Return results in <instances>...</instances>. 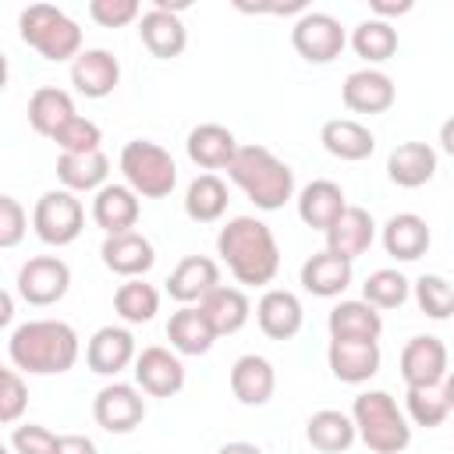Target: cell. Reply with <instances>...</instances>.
<instances>
[{
  "mask_svg": "<svg viewBox=\"0 0 454 454\" xmlns=\"http://www.w3.org/2000/svg\"><path fill=\"white\" fill-rule=\"evenodd\" d=\"M255 323H259V330L270 340H291L301 330V323H305V309H301V301H298L294 291L270 287L255 301Z\"/></svg>",
  "mask_w": 454,
  "mask_h": 454,
  "instance_id": "ffe728a7",
  "label": "cell"
},
{
  "mask_svg": "<svg viewBox=\"0 0 454 454\" xmlns=\"http://www.w3.org/2000/svg\"><path fill=\"white\" fill-rule=\"evenodd\" d=\"M99 255H103V266L124 280H135V277H145L156 262V248L145 234L138 231H124V234H106L103 245H99Z\"/></svg>",
  "mask_w": 454,
  "mask_h": 454,
  "instance_id": "4fadbf2b",
  "label": "cell"
},
{
  "mask_svg": "<svg viewBox=\"0 0 454 454\" xmlns=\"http://www.w3.org/2000/svg\"><path fill=\"white\" fill-rule=\"evenodd\" d=\"M227 177L255 202V209L273 213L294 199V170L277 160L266 145H238L234 160L227 163Z\"/></svg>",
  "mask_w": 454,
  "mask_h": 454,
  "instance_id": "3957f363",
  "label": "cell"
},
{
  "mask_svg": "<svg viewBox=\"0 0 454 454\" xmlns=\"http://www.w3.org/2000/svg\"><path fill=\"white\" fill-rule=\"evenodd\" d=\"M326 234V252L355 262L362 252H369V245L376 241V220L369 209L362 206H344V213L323 231Z\"/></svg>",
  "mask_w": 454,
  "mask_h": 454,
  "instance_id": "e0dca14e",
  "label": "cell"
},
{
  "mask_svg": "<svg viewBox=\"0 0 454 454\" xmlns=\"http://www.w3.org/2000/svg\"><path fill=\"white\" fill-rule=\"evenodd\" d=\"M355 436L369 447V454H401L411 443V426L397 401L387 390H365L351 401Z\"/></svg>",
  "mask_w": 454,
  "mask_h": 454,
  "instance_id": "277c9868",
  "label": "cell"
},
{
  "mask_svg": "<svg viewBox=\"0 0 454 454\" xmlns=\"http://www.w3.org/2000/svg\"><path fill=\"white\" fill-rule=\"evenodd\" d=\"M138 195L128 184H103L92 199V220L103 234H124L138 223Z\"/></svg>",
  "mask_w": 454,
  "mask_h": 454,
  "instance_id": "cb8c5ba5",
  "label": "cell"
},
{
  "mask_svg": "<svg viewBox=\"0 0 454 454\" xmlns=\"http://www.w3.org/2000/svg\"><path fill=\"white\" fill-rule=\"evenodd\" d=\"M71 287V266L60 255H32L21 270H18V294L43 309V305H57Z\"/></svg>",
  "mask_w": 454,
  "mask_h": 454,
  "instance_id": "9c48e42d",
  "label": "cell"
},
{
  "mask_svg": "<svg viewBox=\"0 0 454 454\" xmlns=\"http://www.w3.org/2000/svg\"><path fill=\"white\" fill-rule=\"evenodd\" d=\"M348 199H344V188L337 181H309L301 192H298V216L305 227H316V231H326L340 213H344Z\"/></svg>",
  "mask_w": 454,
  "mask_h": 454,
  "instance_id": "4dcf8cb0",
  "label": "cell"
},
{
  "mask_svg": "<svg viewBox=\"0 0 454 454\" xmlns=\"http://www.w3.org/2000/svg\"><path fill=\"white\" fill-rule=\"evenodd\" d=\"M227 184L216 174H199L184 192V213L195 223H216L227 213Z\"/></svg>",
  "mask_w": 454,
  "mask_h": 454,
  "instance_id": "8d00e7d4",
  "label": "cell"
},
{
  "mask_svg": "<svg viewBox=\"0 0 454 454\" xmlns=\"http://www.w3.org/2000/svg\"><path fill=\"white\" fill-rule=\"evenodd\" d=\"M138 14H142L138 0H89V18L103 28H124L138 21Z\"/></svg>",
  "mask_w": 454,
  "mask_h": 454,
  "instance_id": "ee69618b",
  "label": "cell"
},
{
  "mask_svg": "<svg viewBox=\"0 0 454 454\" xmlns=\"http://www.w3.org/2000/svg\"><path fill=\"white\" fill-rule=\"evenodd\" d=\"M447 344L433 333H422V337H411L404 348H401V380L404 387H426V383H440L447 380Z\"/></svg>",
  "mask_w": 454,
  "mask_h": 454,
  "instance_id": "7c38bea8",
  "label": "cell"
},
{
  "mask_svg": "<svg viewBox=\"0 0 454 454\" xmlns=\"http://www.w3.org/2000/svg\"><path fill=\"white\" fill-rule=\"evenodd\" d=\"M380 238H383L387 255H394L397 262L422 259L429 252V241H433V234H429V227H426V220L419 213H394L383 223V234Z\"/></svg>",
  "mask_w": 454,
  "mask_h": 454,
  "instance_id": "d4e9b609",
  "label": "cell"
},
{
  "mask_svg": "<svg viewBox=\"0 0 454 454\" xmlns=\"http://www.w3.org/2000/svg\"><path fill=\"white\" fill-rule=\"evenodd\" d=\"M57 177L64 192H99L110 177V160L103 149L96 153H60L57 156Z\"/></svg>",
  "mask_w": 454,
  "mask_h": 454,
  "instance_id": "1f68e13d",
  "label": "cell"
},
{
  "mask_svg": "<svg viewBox=\"0 0 454 454\" xmlns=\"http://www.w3.org/2000/svg\"><path fill=\"white\" fill-rule=\"evenodd\" d=\"M57 433H50L46 426H35V422H25V426H14V436H11V450L14 454H50Z\"/></svg>",
  "mask_w": 454,
  "mask_h": 454,
  "instance_id": "bcb514c9",
  "label": "cell"
},
{
  "mask_svg": "<svg viewBox=\"0 0 454 454\" xmlns=\"http://www.w3.org/2000/svg\"><path fill=\"white\" fill-rule=\"evenodd\" d=\"M21 43H28L43 60L64 64L82 53V28L71 14L53 4H28L18 18Z\"/></svg>",
  "mask_w": 454,
  "mask_h": 454,
  "instance_id": "5b68a950",
  "label": "cell"
},
{
  "mask_svg": "<svg viewBox=\"0 0 454 454\" xmlns=\"http://www.w3.org/2000/svg\"><path fill=\"white\" fill-rule=\"evenodd\" d=\"M216 454H262V447H259V443H248V440H231V443H223Z\"/></svg>",
  "mask_w": 454,
  "mask_h": 454,
  "instance_id": "681fc988",
  "label": "cell"
},
{
  "mask_svg": "<svg viewBox=\"0 0 454 454\" xmlns=\"http://www.w3.org/2000/svg\"><path fill=\"white\" fill-rule=\"evenodd\" d=\"M184 149H188V160L195 167H202V170H227V163L238 153V138L223 124H199V128L188 131Z\"/></svg>",
  "mask_w": 454,
  "mask_h": 454,
  "instance_id": "83f0119b",
  "label": "cell"
},
{
  "mask_svg": "<svg viewBox=\"0 0 454 454\" xmlns=\"http://www.w3.org/2000/svg\"><path fill=\"white\" fill-rule=\"evenodd\" d=\"M28 231V216L25 206L14 195H0V248H14L25 241Z\"/></svg>",
  "mask_w": 454,
  "mask_h": 454,
  "instance_id": "f6af8a7d",
  "label": "cell"
},
{
  "mask_svg": "<svg viewBox=\"0 0 454 454\" xmlns=\"http://www.w3.org/2000/svg\"><path fill=\"white\" fill-rule=\"evenodd\" d=\"M319 142H323V149L330 156L348 160V163L369 160L372 149H376V135L362 121H355V117H333V121H326L323 131H319Z\"/></svg>",
  "mask_w": 454,
  "mask_h": 454,
  "instance_id": "4316f807",
  "label": "cell"
},
{
  "mask_svg": "<svg viewBox=\"0 0 454 454\" xmlns=\"http://www.w3.org/2000/svg\"><path fill=\"white\" fill-rule=\"evenodd\" d=\"M131 365H135L131 372H135L138 390L149 397H174L184 387V362L170 348H160V344L142 348Z\"/></svg>",
  "mask_w": 454,
  "mask_h": 454,
  "instance_id": "30bf717a",
  "label": "cell"
},
{
  "mask_svg": "<svg viewBox=\"0 0 454 454\" xmlns=\"http://www.w3.org/2000/svg\"><path fill=\"white\" fill-rule=\"evenodd\" d=\"M53 142L60 145V153H96L99 142H103V131H99L96 121L74 114V117L53 135Z\"/></svg>",
  "mask_w": 454,
  "mask_h": 454,
  "instance_id": "b9f144b4",
  "label": "cell"
},
{
  "mask_svg": "<svg viewBox=\"0 0 454 454\" xmlns=\"http://www.w3.org/2000/svg\"><path fill=\"white\" fill-rule=\"evenodd\" d=\"M121 82V64L110 50L103 46H92V50H82L74 60H71V85L74 92H82L85 99H106Z\"/></svg>",
  "mask_w": 454,
  "mask_h": 454,
  "instance_id": "5bb4252c",
  "label": "cell"
},
{
  "mask_svg": "<svg viewBox=\"0 0 454 454\" xmlns=\"http://www.w3.org/2000/svg\"><path fill=\"white\" fill-rule=\"evenodd\" d=\"M326 326H330V337H337V340H380V333H383V316H380V309H372L369 301L348 298V301H337V305L330 309Z\"/></svg>",
  "mask_w": 454,
  "mask_h": 454,
  "instance_id": "484cf974",
  "label": "cell"
},
{
  "mask_svg": "<svg viewBox=\"0 0 454 454\" xmlns=\"http://www.w3.org/2000/svg\"><path fill=\"white\" fill-rule=\"evenodd\" d=\"M7 74H11V67H7V57H4V50H0V92L7 89Z\"/></svg>",
  "mask_w": 454,
  "mask_h": 454,
  "instance_id": "816d5d0a",
  "label": "cell"
},
{
  "mask_svg": "<svg viewBox=\"0 0 454 454\" xmlns=\"http://www.w3.org/2000/svg\"><path fill=\"white\" fill-rule=\"evenodd\" d=\"M0 454H11V447H7V443H4V440H0Z\"/></svg>",
  "mask_w": 454,
  "mask_h": 454,
  "instance_id": "f5cc1de1",
  "label": "cell"
},
{
  "mask_svg": "<svg viewBox=\"0 0 454 454\" xmlns=\"http://www.w3.org/2000/svg\"><path fill=\"white\" fill-rule=\"evenodd\" d=\"M404 408L415 426H426V429H436L447 422L450 408H454V383L450 380H440V383H426V387H408L404 394Z\"/></svg>",
  "mask_w": 454,
  "mask_h": 454,
  "instance_id": "d6a6232c",
  "label": "cell"
},
{
  "mask_svg": "<svg viewBox=\"0 0 454 454\" xmlns=\"http://www.w3.org/2000/svg\"><path fill=\"white\" fill-rule=\"evenodd\" d=\"M298 277H301V287L309 294H316V298H337V294L348 291L355 270H351L348 259H340V255H333V252L323 248V252H316V255H309L301 262V273Z\"/></svg>",
  "mask_w": 454,
  "mask_h": 454,
  "instance_id": "f1b7e54d",
  "label": "cell"
},
{
  "mask_svg": "<svg viewBox=\"0 0 454 454\" xmlns=\"http://www.w3.org/2000/svg\"><path fill=\"white\" fill-rule=\"evenodd\" d=\"M305 440H309L316 450H323V454H340V450H348L358 436H355L351 415H344V411H337V408H323V411L309 415V422H305Z\"/></svg>",
  "mask_w": 454,
  "mask_h": 454,
  "instance_id": "d590c367",
  "label": "cell"
},
{
  "mask_svg": "<svg viewBox=\"0 0 454 454\" xmlns=\"http://www.w3.org/2000/svg\"><path fill=\"white\" fill-rule=\"evenodd\" d=\"M7 355L14 369L28 376H60L78 362L82 344L74 326L64 319H28L14 326L7 340Z\"/></svg>",
  "mask_w": 454,
  "mask_h": 454,
  "instance_id": "7a4b0ae2",
  "label": "cell"
},
{
  "mask_svg": "<svg viewBox=\"0 0 454 454\" xmlns=\"http://www.w3.org/2000/svg\"><path fill=\"white\" fill-rule=\"evenodd\" d=\"M291 46L309 64H330L344 53L348 35L344 25L326 11H305L291 28Z\"/></svg>",
  "mask_w": 454,
  "mask_h": 454,
  "instance_id": "ba28073f",
  "label": "cell"
},
{
  "mask_svg": "<svg viewBox=\"0 0 454 454\" xmlns=\"http://www.w3.org/2000/svg\"><path fill=\"white\" fill-rule=\"evenodd\" d=\"M340 99L351 114H387L397 99V89L390 82V74L376 71V67H362V71H351L340 85Z\"/></svg>",
  "mask_w": 454,
  "mask_h": 454,
  "instance_id": "9a60e30c",
  "label": "cell"
},
{
  "mask_svg": "<svg viewBox=\"0 0 454 454\" xmlns=\"http://www.w3.org/2000/svg\"><path fill=\"white\" fill-rule=\"evenodd\" d=\"M28 408V387L18 369L0 365V426H11L25 415Z\"/></svg>",
  "mask_w": 454,
  "mask_h": 454,
  "instance_id": "7bdbcfd3",
  "label": "cell"
},
{
  "mask_svg": "<svg viewBox=\"0 0 454 454\" xmlns=\"http://www.w3.org/2000/svg\"><path fill=\"white\" fill-rule=\"evenodd\" d=\"M436 174V149L429 142H401L387 156V177L397 188H422Z\"/></svg>",
  "mask_w": 454,
  "mask_h": 454,
  "instance_id": "603a6c76",
  "label": "cell"
},
{
  "mask_svg": "<svg viewBox=\"0 0 454 454\" xmlns=\"http://www.w3.org/2000/svg\"><path fill=\"white\" fill-rule=\"evenodd\" d=\"M50 454H96V443L82 433H67V436H57Z\"/></svg>",
  "mask_w": 454,
  "mask_h": 454,
  "instance_id": "7dc6e473",
  "label": "cell"
},
{
  "mask_svg": "<svg viewBox=\"0 0 454 454\" xmlns=\"http://www.w3.org/2000/svg\"><path fill=\"white\" fill-rule=\"evenodd\" d=\"M277 390V369L270 358L262 355H241L234 365H231V394L248 404V408H262L270 404Z\"/></svg>",
  "mask_w": 454,
  "mask_h": 454,
  "instance_id": "7402d4cb",
  "label": "cell"
},
{
  "mask_svg": "<svg viewBox=\"0 0 454 454\" xmlns=\"http://www.w3.org/2000/svg\"><path fill=\"white\" fill-rule=\"evenodd\" d=\"M167 340L174 355H206L216 340L213 326L199 312V305H181L167 323Z\"/></svg>",
  "mask_w": 454,
  "mask_h": 454,
  "instance_id": "836d02e7",
  "label": "cell"
},
{
  "mask_svg": "<svg viewBox=\"0 0 454 454\" xmlns=\"http://www.w3.org/2000/svg\"><path fill=\"white\" fill-rule=\"evenodd\" d=\"M326 362H330V372L340 380V383H369L376 372H380V340H337L330 337V348H326Z\"/></svg>",
  "mask_w": 454,
  "mask_h": 454,
  "instance_id": "2e32d148",
  "label": "cell"
},
{
  "mask_svg": "<svg viewBox=\"0 0 454 454\" xmlns=\"http://www.w3.org/2000/svg\"><path fill=\"white\" fill-rule=\"evenodd\" d=\"M32 227H35V238L43 245H53V248H64L71 245L82 227H85V206L82 199H74L71 192L64 188H50L35 199V209H32Z\"/></svg>",
  "mask_w": 454,
  "mask_h": 454,
  "instance_id": "52a82bcc",
  "label": "cell"
},
{
  "mask_svg": "<svg viewBox=\"0 0 454 454\" xmlns=\"http://www.w3.org/2000/svg\"><path fill=\"white\" fill-rule=\"evenodd\" d=\"M11 319H14V298H11V291L0 287V330H7Z\"/></svg>",
  "mask_w": 454,
  "mask_h": 454,
  "instance_id": "f907efd6",
  "label": "cell"
},
{
  "mask_svg": "<svg viewBox=\"0 0 454 454\" xmlns=\"http://www.w3.org/2000/svg\"><path fill=\"white\" fill-rule=\"evenodd\" d=\"M199 312L206 316V323L213 326L216 337H227V333H238L248 316H252V305H248V294L241 287H223L216 284L202 301H199Z\"/></svg>",
  "mask_w": 454,
  "mask_h": 454,
  "instance_id": "f546056e",
  "label": "cell"
},
{
  "mask_svg": "<svg viewBox=\"0 0 454 454\" xmlns=\"http://www.w3.org/2000/svg\"><path fill=\"white\" fill-rule=\"evenodd\" d=\"M138 39L142 46L160 57V60H174L184 53L188 46V28L181 21L177 11H163V7H149L145 14H138Z\"/></svg>",
  "mask_w": 454,
  "mask_h": 454,
  "instance_id": "d6986e66",
  "label": "cell"
},
{
  "mask_svg": "<svg viewBox=\"0 0 454 454\" xmlns=\"http://www.w3.org/2000/svg\"><path fill=\"white\" fill-rule=\"evenodd\" d=\"M351 50L365 60V64H383L397 53V28L390 21L380 18H365L355 25L351 32Z\"/></svg>",
  "mask_w": 454,
  "mask_h": 454,
  "instance_id": "74e56055",
  "label": "cell"
},
{
  "mask_svg": "<svg viewBox=\"0 0 454 454\" xmlns=\"http://www.w3.org/2000/svg\"><path fill=\"white\" fill-rule=\"evenodd\" d=\"M114 309H117V316L124 323H149L160 312V291L153 284H145L142 277L124 280L114 291Z\"/></svg>",
  "mask_w": 454,
  "mask_h": 454,
  "instance_id": "f35d334b",
  "label": "cell"
},
{
  "mask_svg": "<svg viewBox=\"0 0 454 454\" xmlns=\"http://www.w3.org/2000/svg\"><path fill=\"white\" fill-rule=\"evenodd\" d=\"M92 419L106 433H131L145 419V397L138 387L114 380L92 397Z\"/></svg>",
  "mask_w": 454,
  "mask_h": 454,
  "instance_id": "8fae6325",
  "label": "cell"
},
{
  "mask_svg": "<svg viewBox=\"0 0 454 454\" xmlns=\"http://www.w3.org/2000/svg\"><path fill=\"white\" fill-rule=\"evenodd\" d=\"M411 291H415L419 309H422L429 319H447V316H450V309H454V291H450L447 277H440V273H422V277L411 284Z\"/></svg>",
  "mask_w": 454,
  "mask_h": 454,
  "instance_id": "60d3db41",
  "label": "cell"
},
{
  "mask_svg": "<svg viewBox=\"0 0 454 454\" xmlns=\"http://www.w3.org/2000/svg\"><path fill=\"white\" fill-rule=\"evenodd\" d=\"M216 252L231 277L245 287H262L280 270V248L273 231L255 216H234L216 234Z\"/></svg>",
  "mask_w": 454,
  "mask_h": 454,
  "instance_id": "6da1fadb",
  "label": "cell"
},
{
  "mask_svg": "<svg viewBox=\"0 0 454 454\" xmlns=\"http://www.w3.org/2000/svg\"><path fill=\"white\" fill-rule=\"evenodd\" d=\"M121 174L138 199H167L177 184L174 156L149 138H135L121 149Z\"/></svg>",
  "mask_w": 454,
  "mask_h": 454,
  "instance_id": "8992f818",
  "label": "cell"
},
{
  "mask_svg": "<svg viewBox=\"0 0 454 454\" xmlns=\"http://www.w3.org/2000/svg\"><path fill=\"white\" fill-rule=\"evenodd\" d=\"M411 294V280L401 270H376L362 284V301L372 309H401Z\"/></svg>",
  "mask_w": 454,
  "mask_h": 454,
  "instance_id": "ab89813d",
  "label": "cell"
},
{
  "mask_svg": "<svg viewBox=\"0 0 454 454\" xmlns=\"http://www.w3.org/2000/svg\"><path fill=\"white\" fill-rule=\"evenodd\" d=\"M216 284H220V266L209 255H184L167 277V294L181 305H199Z\"/></svg>",
  "mask_w": 454,
  "mask_h": 454,
  "instance_id": "44dd1931",
  "label": "cell"
},
{
  "mask_svg": "<svg viewBox=\"0 0 454 454\" xmlns=\"http://www.w3.org/2000/svg\"><path fill=\"white\" fill-rule=\"evenodd\" d=\"M71 117H74V99H71V92H64V89H57V85H43V89L32 92V99H28V124H32L35 135L53 138Z\"/></svg>",
  "mask_w": 454,
  "mask_h": 454,
  "instance_id": "e575fe53",
  "label": "cell"
},
{
  "mask_svg": "<svg viewBox=\"0 0 454 454\" xmlns=\"http://www.w3.org/2000/svg\"><path fill=\"white\" fill-rule=\"evenodd\" d=\"M135 355H138L135 337L124 326H99L89 337V344H85V365L96 376H117V372H124L135 362Z\"/></svg>",
  "mask_w": 454,
  "mask_h": 454,
  "instance_id": "ac0fdd59",
  "label": "cell"
},
{
  "mask_svg": "<svg viewBox=\"0 0 454 454\" xmlns=\"http://www.w3.org/2000/svg\"><path fill=\"white\" fill-rule=\"evenodd\" d=\"M369 11L380 18V21H387V18H394V14H408L411 11V0H401V4H383V0H369Z\"/></svg>",
  "mask_w": 454,
  "mask_h": 454,
  "instance_id": "c3c4849f",
  "label": "cell"
}]
</instances>
